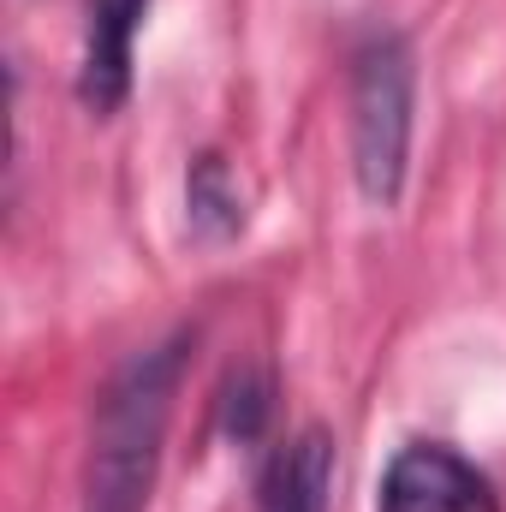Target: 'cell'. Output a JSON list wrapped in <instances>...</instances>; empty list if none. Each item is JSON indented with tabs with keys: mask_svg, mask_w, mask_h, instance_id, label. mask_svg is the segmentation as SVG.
Listing matches in <instances>:
<instances>
[{
	"mask_svg": "<svg viewBox=\"0 0 506 512\" xmlns=\"http://www.w3.org/2000/svg\"><path fill=\"white\" fill-rule=\"evenodd\" d=\"M185 352H191V334H173V340L137 352L108 382L102 405H96V429H90L78 512H149L179 376H185Z\"/></svg>",
	"mask_w": 506,
	"mask_h": 512,
	"instance_id": "obj_1",
	"label": "cell"
},
{
	"mask_svg": "<svg viewBox=\"0 0 506 512\" xmlns=\"http://www.w3.org/2000/svg\"><path fill=\"white\" fill-rule=\"evenodd\" d=\"M411 114H417L411 42L399 30H376L352 60V179L376 209H393L405 191Z\"/></svg>",
	"mask_w": 506,
	"mask_h": 512,
	"instance_id": "obj_2",
	"label": "cell"
},
{
	"mask_svg": "<svg viewBox=\"0 0 506 512\" xmlns=\"http://www.w3.org/2000/svg\"><path fill=\"white\" fill-rule=\"evenodd\" d=\"M376 512H501V495L447 441H405L381 471Z\"/></svg>",
	"mask_w": 506,
	"mask_h": 512,
	"instance_id": "obj_3",
	"label": "cell"
},
{
	"mask_svg": "<svg viewBox=\"0 0 506 512\" xmlns=\"http://www.w3.org/2000/svg\"><path fill=\"white\" fill-rule=\"evenodd\" d=\"M149 0H90V24H84V54H78V102L108 120L120 114L131 96V54H137V30H143Z\"/></svg>",
	"mask_w": 506,
	"mask_h": 512,
	"instance_id": "obj_4",
	"label": "cell"
},
{
	"mask_svg": "<svg viewBox=\"0 0 506 512\" xmlns=\"http://www.w3.org/2000/svg\"><path fill=\"white\" fill-rule=\"evenodd\" d=\"M334 495V435L328 429H298L274 465L262 471V507L256 512H328Z\"/></svg>",
	"mask_w": 506,
	"mask_h": 512,
	"instance_id": "obj_5",
	"label": "cell"
},
{
	"mask_svg": "<svg viewBox=\"0 0 506 512\" xmlns=\"http://www.w3.org/2000/svg\"><path fill=\"white\" fill-rule=\"evenodd\" d=\"M251 221V203H245V185L233 173L227 155L203 149L185 173V227L197 245H233Z\"/></svg>",
	"mask_w": 506,
	"mask_h": 512,
	"instance_id": "obj_6",
	"label": "cell"
},
{
	"mask_svg": "<svg viewBox=\"0 0 506 512\" xmlns=\"http://www.w3.org/2000/svg\"><path fill=\"white\" fill-rule=\"evenodd\" d=\"M262 423H268V387H262V376H239L227 387V429L239 441H256Z\"/></svg>",
	"mask_w": 506,
	"mask_h": 512,
	"instance_id": "obj_7",
	"label": "cell"
}]
</instances>
